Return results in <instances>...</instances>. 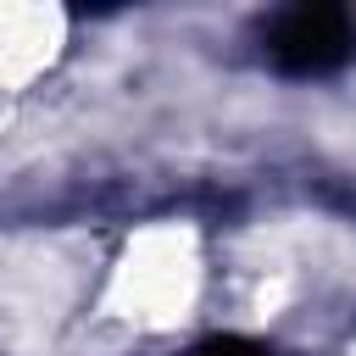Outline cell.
<instances>
[{
    "mask_svg": "<svg viewBox=\"0 0 356 356\" xmlns=\"http://www.w3.org/2000/svg\"><path fill=\"white\" fill-rule=\"evenodd\" d=\"M267 61L284 78H328L356 61V11L328 0L284 6L267 22Z\"/></svg>",
    "mask_w": 356,
    "mask_h": 356,
    "instance_id": "cell-1",
    "label": "cell"
},
{
    "mask_svg": "<svg viewBox=\"0 0 356 356\" xmlns=\"http://www.w3.org/2000/svg\"><path fill=\"white\" fill-rule=\"evenodd\" d=\"M189 356H267V345H256V339H239V334H217V339H200Z\"/></svg>",
    "mask_w": 356,
    "mask_h": 356,
    "instance_id": "cell-2",
    "label": "cell"
}]
</instances>
